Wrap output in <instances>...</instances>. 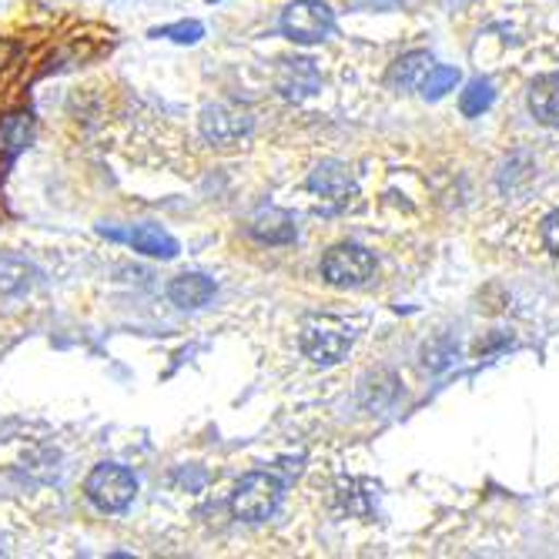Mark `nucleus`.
<instances>
[{
    "mask_svg": "<svg viewBox=\"0 0 559 559\" xmlns=\"http://www.w3.org/2000/svg\"><path fill=\"white\" fill-rule=\"evenodd\" d=\"M282 502V483L272 473H248L231 492V513L241 523L269 520Z\"/></svg>",
    "mask_w": 559,
    "mask_h": 559,
    "instance_id": "1",
    "label": "nucleus"
},
{
    "mask_svg": "<svg viewBox=\"0 0 559 559\" xmlns=\"http://www.w3.org/2000/svg\"><path fill=\"white\" fill-rule=\"evenodd\" d=\"M352 348V332L342 319L332 316H312L301 325V352L309 355L316 366H335Z\"/></svg>",
    "mask_w": 559,
    "mask_h": 559,
    "instance_id": "2",
    "label": "nucleus"
},
{
    "mask_svg": "<svg viewBox=\"0 0 559 559\" xmlns=\"http://www.w3.org/2000/svg\"><path fill=\"white\" fill-rule=\"evenodd\" d=\"M84 492L100 513H121L134 502L138 479L131 476V469H124L118 463H100V466L91 469V476L84 483Z\"/></svg>",
    "mask_w": 559,
    "mask_h": 559,
    "instance_id": "3",
    "label": "nucleus"
},
{
    "mask_svg": "<svg viewBox=\"0 0 559 559\" xmlns=\"http://www.w3.org/2000/svg\"><path fill=\"white\" fill-rule=\"evenodd\" d=\"M335 31V14L322 0H295L282 11V34L298 44H319Z\"/></svg>",
    "mask_w": 559,
    "mask_h": 559,
    "instance_id": "4",
    "label": "nucleus"
},
{
    "mask_svg": "<svg viewBox=\"0 0 559 559\" xmlns=\"http://www.w3.org/2000/svg\"><path fill=\"white\" fill-rule=\"evenodd\" d=\"M322 275L335 288H362L376 275V259L362 245H335L322 259Z\"/></svg>",
    "mask_w": 559,
    "mask_h": 559,
    "instance_id": "5",
    "label": "nucleus"
},
{
    "mask_svg": "<svg viewBox=\"0 0 559 559\" xmlns=\"http://www.w3.org/2000/svg\"><path fill=\"white\" fill-rule=\"evenodd\" d=\"M248 131H251V115L238 105H228V100H222V105H209L205 111H201V134L218 147L241 144L248 138Z\"/></svg>",
    "mask_w": 559,
    "mask_h": 559,
    "instance_id": "6",
    "label": "nucleus"
},
{
    "mask_svg": "<svg viewBox=\"0 0 559 559\" xmlns=\"http://www.w3.org/2000/svg\"><path fill=\"white\" fill-rule=\"evenodd\" d=\"M309 188L319 194V201H322V205H325L329 212L345 209L348 201L355 198V181H352V175H348L342 165H335V162H325L319 171H312Z\"/></svg>",
    "mask_w": 559,
    "mask_h": 559,
    "instance_id": "7",
    "label": "nucleus"
},
{
    "mask_svg": "<svg viewBox=\"0 0 559 559\" xmlns=\"http://www.w3.org/2000/svg\"><path fill=\"white\" fill-rule=\"evenodd\" d=\"M530 111L539 124L559 128V74H539L530 84Z\"/></svg>",
    "mask_w": 559,
    "mask_h": 559,
    "instance_id": "8",
    "label": "nucleus"
},
{
    "mask_svg": "<svg viewBox=\"0 0 559 559\" xmlns=\"http://www.w3.org/2000/svg\"><path fill=\"white\" fill-rule=\"evenodd\" d=\"M212 295H215V282L198 272H185L168 285V298L178 309H201V305L212 301Z\"/></svg>",
    "mask_w": 559,
    "mask_h": 559,
    "instance_id": "9",
    "label": "nucleus"
},
{
    "mask_svg": "<svg viewBox=\"0 0 559 559\" xmlns=\"http://www.w3.org/2000/svg\"><path fill=\"white\" fill-rule=\"evenodd\" d=\"M432 68H436V61H432L429 50H413V55H405L392 64L389 84L399 91H416V87H423V81Z\"/></svg>",
    "mask_w": 559,
    "mask_h": 559,
    "instance_id": "10",
    "label": "nucleus"
},
{
    "mask_svg": "<svg viewBox=\"0 0 559 559\" xmlns=\"http://www.w3.org/2000/svg\"><path fill=\"white\" fill-rule=\"evenodd\" d=\"M319 71H316V64L312 61H288L285 68H282V74H278V87H282V94L285 97H292V100H301V97H309V94H316L319 91Z\"/></svg>",
    "mask_w": 559,
    "mask_h": 559,
    "instance_id": "11",
    "label": "nucleus"
},
{
    "mask_svg": "<svg viewBox=\"0 0 559 559\" xmlns=\"http://www.w3.org/2000/svg\"><path fill=\"white\" fill-rule=\"evenodd\" d=\"M128 241L134 245V251L151 255V259H175L178 255V241L162 225H138L128 235Z\"/></svg>",
    "mask_w": 559,
    "mask_h": 559,
    "instance_id": "12",
    "label": "nucleus"
},
{
    "mask_svg": "<svg viewBox=\"0 0 559 559\" xmlns=\"http://www.w3.org/2000/svg\"><path fill=\"white\" fill-rule=\"evenodd\" d=\"M251 235H255L259 241H269V245H285L295 238V222L282 209H265L255 215V222H251Z\"/></svg>",
    "mask_w": 559,
    "mask_h": 559,
    "instance_id": "13",
    "label": "nucleus"
},
{
    "mask_svg": "<svg viewBox=\"0 0 559 559\" xmlns=\"http://www.w3.org/2000/svg\"><path fill=\"white\" fill-rule=\"evenodd\" d=\"M492 100H496V87L489 78H476L466 91H463V100H460V108L466 118H479L483 111L492 108Z\"/></svg>",
    "mask_w": 559,
    "mask_h": 559,
    "instance_id": "14",
    "label": "nucleus"
},
{
    "mask_svg": "<svg viewBox=\"0 0 559 559\" xmlns=\"http://www.w3.org/2000/svg\"><path fill=\"white\" fill-rule=\"evenodd\" d=\"M31 141V118L27 115H11L0 121V151L17 155V151Z\"/></svg>",
    "mask_w": 559,
    "mask_h": 559,
    "instance_id": "15",
    "label": "nucleus"
},
{
    "mask_svg": "<svg viewBox=\"0 0 559 559\" xmlns=\"http://www.w3.org/2000/svg\"><path fill=\"white\" fill-rule=\"evenodd\" d=\"M31 265L17 255H0V292L11 295V292H21L31 285Z\"/></svg>",
    "mask_w": 559,
    "mask_h": 559,
    "instance_id": "16",
    "label": "nucleus"
},
{
    "mask_svg": "<svg viewBox=\"0 0 559 559\" xmlns=\"http://www.w3.org/2000/svg\"><path fill=\"white\" fill-rule=\"evenodd\" d=\"M455 84H460V71L455 68H445V64H436L429 74H426V81H423V94L429 97V100H439L445 91H452Z\"/></svg>",
    "mask_w": 559,
    "mask_h": 559,
    "instance_id": "17",
    "label": "nucleus"
},
{
    "mask_svg": "<svg viewBox=\"0 0 559 559\" xmlns=\"http://www.w3.org/2000/svg\"><path fill=\"white\" fill-rule=\"evenodd\" d=\"M543 238H546V248L559 259V212L546 215V222H543Z\"/></svg>",
    "mask_w": 559,
    "mask_h": 559,
    "instance_id": "18",
    "label": "nucleus"
},
{
    "mask_svg": "<svg viewBox=\"0 0 559 559\" xmlns=\"http://www.w3.org/2000/svg\"><path fill=\"white\" fill-rule=\"evenodd\" d=\"M14 58V44H8V40H0V68H4L8 61Z\"/></svg>",
    "mask_w": 559,
    "mask_h": 559,
    "instance_id": "19",
    "label": "nucleus"
}]
</instances>
